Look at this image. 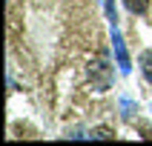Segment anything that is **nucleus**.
<instances>
[{"instance_id": "4", "label": "nucleus", "mask_w": 152, "mask_h": 146, "mask_svg": "<svg viewBox=\"0 0 152 146\" xmlns=\"http://www.w3.org/2000/svg\"><path fill=\"white\" fill-rule=\"evenodd\" d=\"M92 137L95 140H112V129H106V126H98V129H92Z\"/></svg>"}, {"instance_id": "2", "label": "nucleus", "mask_w": 152, "mask_h": 146, "mask_svg": "<svg viewBox=\"0 0 152 146\" xmlns=\"http://www.w3.org/2000/svg\"><path fill=\"white\" fill-rule=\"evenodd\" d=\"M124 6H126L132 15H146V12H149V0H124Z\"/></svg>"}, {"instance_id": "1", "label": "nucleus", "mask_w": 152, "mask_h": 146, "mask_svg": "<svg viewBox=\"0 0 152 146\" xmlns=\"http://www.w3.org/2000/svg\"><path fill=\"white\" fill-rule=\"evenodd\" d=\"M112 40H115V52H118L121 72H129V57H126V49H124V40H121V34L115 32V34H112Z\"/></svg>"}, {"instance_id": "3", "label": "nucleus", "mask_w": 152, "mask_h": 146, "mask_svg": "<svg viewBox=\"0 0 152 146\" xmlns=\"http://www.w3.org/2000/svg\"><path fill=\"white\" fill-rule=\"evenodd\" d=\"M141 69H144L146 80L152 83V52H144V54H141Z\"/></svg>"}]
</instances>
